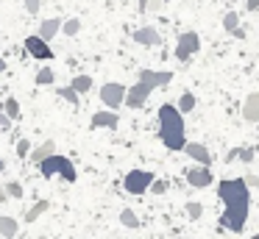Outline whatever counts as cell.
Returning <instances> with one entry per match:
<instances>
[{"label":"cell","instance_id":"1","mask_svg":"<svg viewBox=\"0 0 259 239\" xmlns=\"http://www.w3.org/2000/svg\"><path fill=\"white\" fill-rule=\"evenodd\" d=\"M218 195L226 206L220 214V225L240 233L248 222V211H251V186L245 183V178H226L218 183Z\"/></svg>","mask_w":259,"mask_h":239},{"label":"cell","instance_id":"2","mask_svg":"<svg viewBox=\"0 0 259 239\" xmlns=\"http://www.w3.org/2000/svg\"><path fill=\"white\" fill-rule=\"evenodd\" d=\"M159 139L164 142L167 150H184L187 136H184V114L179 111V106L164 103L159 109Z\"/></svg>","mask_w":259,"mask_h":239},{"label":"cell","instance_id":"3","mask_svg":"<svg viewBox=\"0 0 259 239\" xmlns=\"http://www.w3.org/2000/svg\"><path fill=\"white\" fill-rule=\"evenodd\" d=\"M39 170H42V175H45V178L62 175L64 181H70V183H73L75 178H78V170H75V164H73V161H70L67 156H56V153H53L51 159H45V161H42V164H39Z\"/></svg>","mask_w":259,"mask_h":239},{"label":"cell","instance_id":"4","mask_svg":"<svg viewBox=\"0 0 259 239\" xmlns=\"http://www.w3.org/2000/svg\"><path fill=\"white\" fill-rule=\"evenodd\" d=\"M153 181H156V175H153L151 170H131L128 175L123 178V186L128 195H142V192H151Z\"/></svg>","mask_w":259,"mask_h":239},{"label":"cell","instance_id":"5","mask_svg":"<svg viewBox=\"0 0 259 239\" xmlns=\"http://www.w3.org/2000/svg\"><path fill=\"white\" fill-rule=\"evenodd\" d=\"M201 50V36L195 31H184L179 36V44H176V59L179 61H187L190 56H195Z\"/></svg>","mask_w":259,"mask_h":239},{"label":"cell","instance_id":"6","mask_svg":"<svg viewBox=\"0 0 259 239\" xmlns=\"http://www.w3.org/2000/svg\"><path fill=\"white\" fill-rule=\"evenodd\" d=\"M125 94H128V89L123 86V83H103L101 86V100L109 106V109H120V106L125 103Z\"/></svg>","mask_w":259,"mask_h":239},{"label":"cell","instance_id":"7","mask_svg":"<svg viewBox=\"0 0 259 239\" xmlns=\"http://www.w3.org/2000/svg\"><path fill=\"white\" fill-rule=\"evenodd\" d=\"M151 92H153L151 83L137 81L134 86H128V94H125V106H128V109H142V106H145V100L151 98Z\"/></svg>","mask_w":259,"mask_h":239},{"label":"cell","instance_id":"8","mask_svg":"<svg viewBox=\"0 0 259 239\" xmlns=\"http://www.w3.org/2000/svg\"><path fill=\"white\" fill-rule=\"evenodd\" d=\"M187 181H190V186H195V189H206L209 183L214 181V175H212V170H209L206 164H201V167H190V170H187Z\"/></svg>","mask_w":259,"mask_h":239},{"label":"cell","instance_id":"9","mask_svg":"<svg viewBox=\"0 0 259 239\" xmlns=\"http://www.w3.org/2000/svg\"><path fill=\"white\" fill-rule=\"evenodd\" d=\"M25 50H28L34 59H53V50L51 44H48V39H42L39 33H34V36L25 39Z\"/></svg>","mask_w":259,"mask_h":239},{"label":"cell","instance_id":"10","mask_svg":"<svg viewBox=\"0 0 259 239\" xmlns=\"http://www.w3.org/2000/svg\"><path fill=\"white\" fill-rule=\"evenodd\" d=\"M134 42L145 44V47H159L162 44V33L156 28H140V31H134Z\"/></svg>","mask_w":259,"mask_h":239},{"label":"cell","instance_id":"11","mask_svg":"<svg viewBox=\"0 0 259 239\" xmlns=\"http://www.w3.org/2000/svg\"><path fill=\"white\" fill-rule=\"evenodd\" d=\"M140 81L151 83L153 89H156V86H167V83L173 81V72H156V70H142V72H140Z\"/></svg>","mask_w":259,"mask_h":239},{"label":"cell","instance_id":"12","mask_svg":"<svg viewBox=\"0 0 259 239\" xmlns=\"http://www.w3.org/2000/svg\"><path fill=\"white\" fill-rule=\"evenodd\" d=\"M117 125H120V114H114V109L92 114V128H117Z\"/></svg>","mask_w":259,"mask_h":239},{"label":"cell","instance_id":"13","mask_svg":"<svg viewBox=\"0 0 259 239\" xmlns=\"http://www.w3.org/2000/svg\"><path fill=\"white\" fill-rule=\"evenodd\" d=\"M242 120L245 122H259V92L248 94L242 103Z\"/></svg>","mask_w":259,"mask_h":239},{"label":"cell","instance_id":"14","mask_svg":"<svg viewBox=\"0 0 259 239\" xmlns=\"http://www.w3.org/2000/svg\"><path fill=\"white\" fill-rule=\"evenodd\" d=\"M187 156H190V159H195L198 164H212V156H209V150L203 148V145H198V142H187Z\"/></svg>","mask_w":259,"mask_h":239},{"label":"cell","instance_id":"15","mask_svg":"<svg viewBox=\"0 0 259 239\" xmlns=\"http://www.w3.org/2000/svg\"><path fill=\"white\" fill-rule=\"evenodd\" d=\"M53 153H56V142H53V139H48V142H42L36 150H31V164H42V161L51 159Z\"/></svg>","mask_w":259,"mask_h":239},{"label":"cell","instance_id":"16","mask_svg":"<svg viewBox=\"0 0 259 239\" xmlns=\"http://www.w3.org/2000/svg\"><path fill=\"white\" fill-rule=\"evenodd\" d=\"M62 28H64V22L59 20V17H53V20H42V25H39V36L51 42V39L56 36V33L62 31Z\"/></svg>","mask_w":259,"mask_h":239},{"label":"cell","instance_id":"17","mask_svg":"<svg viewBox=\"0 0 259 239\" xmlns=\"http://www.w3.org/2000/svg\"><path fill=\"white\" fill-rule=\"evenodd\" d=\"M20 231L17 220L14 217H0V236H6V239H14Z\"/></svg>","mask_w":259,"mask_h":239},{"label":"cell","instance_id":"18","mask_svg":"<svg viewBox=\"0 0 259 239\" xmlns=\"http://www.w3.org/2000/svg\"><path fill=\"white\" fill-rule=\"evenodd\" d=\"M48 209H51V203H48V200H36V203L31 206V209H25V222H34V220H39V217L45 214Z\"/></svg>","mask_w":259,"mask_h":239},{"label":"cell","instance_id":"19","mask_svg":"<svg viewBox=\"0 0 259 239\" xmlns=\"http://www.w3.org/2000/svg\"><path fill=\"white\" fill-rule=\"evenodd\" d=\"M176 106H179V111H181V114H190V111L195 109V94H192V92L179 94V103H176Z\"/></svg>","mask_w":259,"mask_h":239},{"label":"cell","instance_id":"20","mask_svg":"<svg viewBox=\"0 0 259 239\" xmlns=\"http://www.w3.org/2000/svg\"><path fill=\"white\" fill-rule=\"evenodd\" d=\"M56 94H59V98H64V100H67V103H73V106H78V89H75V86H62V89H56Z\"/></svg>","mask_w":259,"mask_h":239},{"label":"cell","instance_id":"21","mask_svg":"<svg viewBox=\"0 0 259 239\" xmlns=\"http://www.w3.org/2000/svg\"><path fill=\"white\" fill-rule=\"evenodd\" d=\"M120 222H123L125 228H140V217H137L131 209H123V211H120Z\"/></svg>","mask_w":259,"mask_h":239},{"label":"cell","instance_id":"22","mask_svg":"<svg viewBox=\"0 0 259 239\" xmlns=\"http://www.w3.org/2000/svg\"><path fill=\"white\" fill-rule=\"evenodd\" d=\"M223 28L229 33H234L237 28H240V14H237V11H229V14L223 17Z\"/></svg>","mask_w":259,"mask_h":239},{"label":"cell","instance_id":"23","mask_svg":"<svg viewBox=\"0 0 259 239\" xmlns=\"http://www.w3.org/2000/svg\"><path fill=\"white\" fill-rule=\"evenodd\" d=\"M70 86H75L81 94H84V92H90V89H92V78H90V75H75Z\"/></svg>","mask_w":259,"mask_h":239},{"label":"cell","instance_id":"24","mask_svg":"<svg viewBox=\"0 0 259 239\" xmlns=\"http://www.w3.org/2000/svg\"><path fill=\"white\" fill-rule=\"evenodd\" d=\"M53 81H56V75H53L51 67H42V70L36 72V83H39V86H48V83H53Z\"/></svg>","mask_w":259,"mask_h":239},{"label":"cell","instance_id":"25","mask_svg":"<svg viewBox=\"0 0 259 239\" xmlns=\"http://www.w3.org/2000/svg\"><path fill=\"white\" fill-rule=\"evenodd\" d=\"M6 114L12 117V120H20V103H17V98H6Z\"/></svg>","mask_w":259,"mask_h":239},{"label":"cell","instance_id":"26","mask_svg":"<svg viewBox=\"0 0 259 239\" xmlns=\"http://www.w3.org/2000/svg\"><path fill=\"white\" fill-rule=\"evenodd\" d=\"M64 33H67V36H75V33L81 31V20H67L64 22V28H62Z\"/></svg>","mask_w":259,"mask_h":239},{"label":"cell","instance_id":"27","mask_svg":"<svg viewBox=\"0 0 259 239\" xmlns=\"http://www.w3.org/2000/svg\"><path fill=\"white\" fill-rule=\"evenodd\" d=\"M6 189H9V195H12V198H23V183H20V181H9Z\"/></svg>","mask_w":259,"mask_h":239},{"label":"cell","instance_id":"28","mask_svg":"<svg viewBox=\"0 0 259 239\" xmlns=\"http://www.w3.org/2000/svg\"><path fill=\"white\" fill-rule=\"evenodd\" d=\"M253 159H256V150H253V148H242L240 150V161H242V164H251Z\"/></svg>","mask_w":259,"mask_h":239},{"label":"cell","instance_id":"29","mask_svg":"<svg viewBox=\"0 0 259 239\" xmlns=\"http://www.w3.org/2000/svg\"><path fill=\"white\" fill-rule=\"evenodd\" d=\"M187 214H190V220H198V217L203 214V206L201 203H187Z\"/></svg>","mask_w":259,"mask_h":239},{"label":"cell","instance_id":"30","mask_svg":"<svg viewBox=\"0 0 259 239\" xmlns=\"http://www.w3.org/2000/svg\"><path fill=\"white\" fill-rule=\"evenodd\" d=\"M151 192L153 195H164V192H167V181H164V178H156L153 186H151Z\"/></svg>","mask_w":259,"mask_h":239},{"label":"cell","instance_id":"31","mask_svg":"<svg viewBox=\"0 0 259 239\" xmlns=\"http://www.w3.org/2000/svg\"><path fill=\"white\" fill-rule=\"evenodd\" d=\"M28 153H31V142H28V139H20V142H17V156H20V159H25Z\"/></svg>","mask_w":259,"mask_h":239},{"label":"cell","instance_id":"32","mask_svg":"<svg viewBox=\"0 0 259 239\" xmlns=\"http://www.w3.org/2000/svg\"><path fill=\"white\" fill-rule=\"evenodd\" d=\"M39 6H42V0H25V9H28L31 14H36V11H39Z\"/></svg>","mask_w":259,"mask_h":239},{"label":"cell","instance_id":"33","mask_svg":"<svg viewBox=\"0 0 259 239\" xmlns=\"http://www.w3.org/2000/svg\"><path fill=\"white\" fill-rule=\"evenodd\" d=\"M240 150H242V148H231V150H229V156H226V161L231 164L234 159H240Z\"/></svg>","mask_w":259,"mask_h":239},{"label":"cell","instance_id":"34","mask_svg":"<svg viewBox=\"0 0 259 239\" xmlns=\"http://www.w3.org/2000/svg\"><path fill=\"white\" fill-rule=\"evenodd\" d=\"M162 6H164V0H148V11H156Z\"/></svg>","mask_w":259,"mask_h":239},{"label":"cell","instance_id":"35","mask_svg":"<svg viewBox=\"0 0 259 239\" xmlns=\"http://www.w3.org/2000/svg\"><path fill=\"white\" fill-rule=\"evenodd\" d=\"M9 125H12V117L3 111V114H0V128H9Z\"/></svg>","mask_w":259,"mask_h":239},{"label":"cell","instance_id":"36","mask_svg":"<svg viewBox=\"0 0 259 239\" xmlns=\"http://www.w3.org/2000/svg\"><path fill=\"white\" fill-rule=\"evenodd\" d=\"M245 183L253 189V186H259V178H256V175H245Z\"/></svg>","mask_w":259,"mask_h":239},{"label":"cell","instance_id":"37","mask_svg":"<svg viewBox=\"0 0 259 239\" xmlns=\"http://www.w3.org/2000/svg\"><path fill=\"white\" fill-rule=\"evenodd\" d=\"M245 9L248 11H256L259 9V0H245Z\"/></svg>","mask_w":259,"mask_h":239},{"label":"cell","instance_id":"38","mask_svg":"<svg viewBox=\"0 0 259 239\" xmlns=\"http://www.w3.org/2000/svg\"><path fill=\"white\" fill-rule=\"evenodd\" d=\"M9 198V189H6V183H0V203Z\"/></svg>","mask_w":259,"mask_h":239},{"label":"cell","instance_id":"39","mask_svg":"<svg viewBox=\"0 0 259 239\" xmlns=\"http://www.w3.org/2000/svg\"><path fill=\"white\" fill-rule=\"evenodd\" d=\"M140 9H142V11H148V0H140Z\"/></svg>","mask_w":259,"mask_h":239},{"label":"cell","instance_id":"40","mask_svg":"<svg viewBox=\"0 0 259 239\" xmlns=\"http://www.w3.org/2000/svg\"><path fill=\"white\" fill-rule=\"evenodd\" d=\"M3 70H6V61H3V59H0V72H3Z\"/></svg>","mask_w":259,"mask_h":239},{"label":"cell","instance_id":"41","mask_svg":"<svg viewBox=\"0 0 259 239\" xmlns=\"http://www.w3.org/2000/svg\"><path fill=\"white\" fill-rule=\"evenodd\" d=\"M3 170H6V161H3V159H0V172H3Z\"/></svg>","mask_w":259,"mask_h":239},{"label":"cell","instance_id":"42","mask_svg":"<svg viewBox=\"0 0 259 239\" xmlns=\"http://www.w3.org/2000/svg\"><path fill=\"white\" fill-rule=\"evenodd\" d=\"M251 239H259V233H253V236H251Z\"/></svg>","mask_w":259,"mask_h":239}]
</instances>
